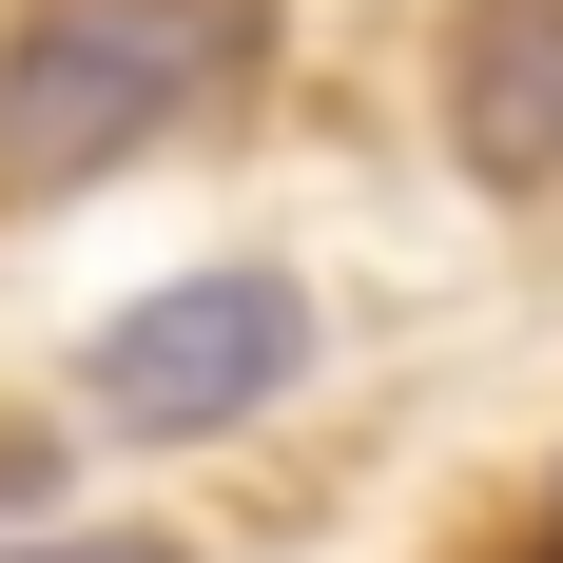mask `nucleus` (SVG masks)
<instances>
[{
	"mask_svg": "<svg viewBox=\"0 0 563 563\" xmlns=\"http://www.w3.org/2000/svg\"><path fill=\"white\" fill-rule=\"evenodd\" d=\"M0 563H175L156 525H98V544H0Z\"/></svg>",
	"mask_w": 563,
	"mask_h": 563,
	"instance_id": "obj_4",
	"label": "nucleus"
},
{
	"mask_svg": "<svg viewBox=\"0 0 563 563\" xmlns=\"http://www.w3.org/2000/svg\"><path fill=\"white\" fill-rule=\"evenodd\" d=\"M273 58V0H20L0 40V175H117L195 98Z\"/></svg>",
	"mask_w": 563,
	"mask_h": 563,
	"instance_id": "obj_1",
	"label": "nucleus"
},
{
	"mask_svg": "<svg viewBox=\"0 0 563 563\" xmlns=\"http://www.w3.org/2000/svg\"><path fill=\"white\" fill-rule=\"evenodd\" d=\"M466 175H563V0H466Z\"/></svg>",
	"mask_w": 563,
	"mask_h": 563,
	"instance_id": "obj_3",
	"label": "nucleus"
},
{
	"mask_svg": "<svg viewBox=\"0 0 563 563\" xmlns=\"http://www.w3.org/2000/svg\"><path fill=\"white\" fill-rule=\"evenodd\" d=\"M291 369H311V291H291V273H253V253H214V273L136 291V311L98 331V369H78V389H98L117 428L195 448V428H253Z\"/></svg>",
	"mask_w": 563,
	"mask_h": 563,
	"instance_id": "obj_2",
	"label": "nucleus"
}]
</instances>
